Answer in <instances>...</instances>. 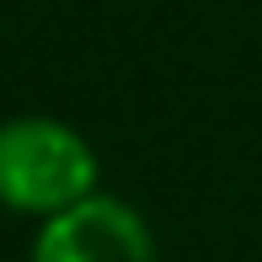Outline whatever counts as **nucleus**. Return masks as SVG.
Here are the masks:
<instances>
[{
	"instance_id": "1",
	"label": "nucleus",
	"mask_w": 262,
	"mask_h": 262,
	"mask_svg": "<svg viewBox=\"0 0 262 262\" xmlns=\"http://www.w3.org/2000/svg\"><path fill=\"white\" fill-rule=\"evenodd\" d=\"M97 150L80 128L49 113H21L0 123V209L54 220L97 193Z\"/></svg>"
},
{
	"instance_id": "2",
	"label": "nucleus",
	"mask_w": 262,
	"mask_h": 262,
	"mask_svg": "<svg viewBox=\"0 0 262 262\" xmlns=\"http://www.w3.org/2000/svg\"><path fill=\"white\" fill-rule=\"evenodd\" d=\"M27 262H161L145 214L118 193H91L38 225Z\"/></svg>"
}]
</instances>
